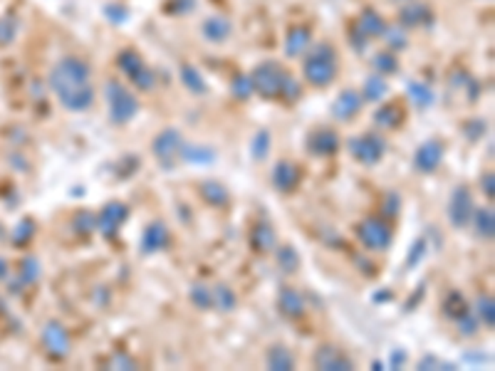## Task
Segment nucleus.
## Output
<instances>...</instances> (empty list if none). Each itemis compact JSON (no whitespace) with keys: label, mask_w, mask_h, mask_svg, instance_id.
Returning <instances> with one entry per match:
<instances>
[{"label":"nucleus","mask_w":495,"mask_h":371,"mask_svg":"<svg viewBox=\"0 0 495 371\" xmlns=\"http://www.w3.org/2000/svg\"><path fill=\"white\" fill-rule=\"evenodd\" d=\"M300 95H302L300 84L295 82V77L288 75V77H285V82H283V89H280V97H283V99H288V102H297V99H300Z\"/></svg>","instance_id":"nucleus-44"},{"label":"nucleus","mask_w":495,"mask_h":371,"mask_svg":"<svg viewBox=\"0 0 495 371\" xmlns=\"http://www.w3.org/2000/svg\"><path fill=\"white\" fill-rule=\"evenodd\" d=\"M275 260H277V267H280L283 272H288V275H292V272L300 270V255H297V250L292 245L277 247Z\"/></svg>","instance_id":"nucleus-30"},{"label":"nucleus","mask_w":495,"mask_h":371,"mask_svg":"<svg viewBox=\"0 0 495 371\" xmlns=\"http://www.w3.org/2000/svg\"><path fill=\"white\" fill-rule=\"evenodd\" d=\"M40 277V263L35 258H25L20 263V283L23 285H35Z\"/></svg>","instance_id":"nucleus-40"},{"label":"nucleus","mask_w":495,"mask_h":371,"mask_svg":"<svg viewBox=\"0 0 495 371\" xmlns=\"http://www.w3.org/2000/svg\"><path fill=\"white\" fill-rule=\"evenodd\" d=\"M357 236L369 250H386L391 245V225L382 218H366L357 228Z\"/></svg>","instance_id":"nucleus-8"},{"label":"nucleus","mask_w":495,"mask_h":371,"mask_svg":"<svg viewBox=\"0 0 495 371\" xmlns=\"http://www.w3.org/2000/svg\"><path fill=\"white\" fill-rule=\"evenodd\" d=\"M42 344H45L48 354L55 356V359H62V356L70 354V334H67V330L59 322L45 324V330H42Z\"/></svg>","instance_id":"nucleus-14"},{"label":"nucleus","mask_w":495,"mask_h":371,"mask_svg":"<svg viewBox=\"0 0 495 371\" xmlns=\"http://www.w3.org/2000/svg\"><path fill=\"white\" fill-rule=\"evenodd\" d=\"M407 95L416 109H429V106L433 104V92H431V87L424 82H409Z\"/></svg>","instance_id":"nucleus-29"},{"label":"nucleus","mask_w":495,"mask_h":371,"mask_svg":"<svg viewBox=\"0 0 495 371\" xmlns=\"http://www.w3.org/2000/svg\"><path fill=\"white\" fill-rule=\"evenodd\" d=\"M466 312H471V305H468V300L463 295H460L458 289H454V292H448L446 300H443V314L451 319H460Z\"/></svg>","instance_id":"nucleus-27"},{"label":"nucleus","mask_w":495,"mask_h":371,"mask_svg":"<svg viewBox=\"0 0 495 371\" xmlns=\"http://www.w3.org/2000/svg\"><path fill=\"white\" fill-rule=\"evenodd\" d=\"M419 369H454V364H443L436 356H424V359L419 361Z\"/></svg>","instance_id":"nucleus-50"},{"label":"nucleus","mask_w":495,"mask_h":371,"mask_svg":"<svg viewBox=\"0 0 495 371\" xmlns=\"http://www.w3.org/2000/svg\"><path fill=\"white\" fill-rule=\"evenodd\" d=\"M473 228H476L478 238L483 240H493L495 236V213L493 208H473Z\"/></svg>","instance_id":"nucleus-22"},{"label":"nucleus","mask_w":495,"mask_h":371,"mask_svg":"<svg viewBox=\"0 0 495 371\" xmlns=\"http://www.w3.org/2000/svg\"><path fill=\"white\" fill-rule=\"evenodd\" d=\"M458 322V330L463 336H473L478 332V317L473 312H466L460 319H456Z\"/></svg>","instance_id":"nucleus-45"},{"label":"nucleus","mask_w":495,"mask_h":371,"mask_svg":"<svg viewBox=\"0 0 495 371\" xmlns=\"http://www.w3.org/2000/svg\"><path fill=\"white\" fill-rule=\"evenodd\" d=\"M473 196L468 191V186H456L451 200H448V220L454 228H466L471 223L473 216Z\"/></svg>","instance_id":"nucleus-9"},{"label":"nucleus","mask_w":495,"mask_h":371,"mask_svg":"<svg viewBox=\"0 0 495 371\" xmlns=\"http://www.w3.org/2000/svg\"><path fill=\"white\" fill-rule=\"evenodd\" d=\"M384 30H386V23H384V18L379 15V12L374 10H364L362 12V18L357 20V25H354V32H352V42L357 50H364L366 42L371 40V37H382Z\"/></svg>","instance_id":"nucleus-11"},{"label":"nucleus","mask_w":495,"mask_h":371,"mask_svg":"<svg viewBox=\"0 0 495 371\" xmlns=\"http://www.w3.org/2000/svg\"><path fill=\"white\" fill-rule=\"evenodd\" d=\"M426 250H429V242H426V238H419V240L411 245V253H409V258H407V267L419 265L421 260L426 258Z\"/></svg>","instance_id":"nucleus-42"},{"label":"nucleus","mask_w":495,"mask_h":371,"mask_svg":"<svg viewBox=\"0 0 495 371\" xmlns=\"http://www.w3.org/2000/svg\"><path fill=\"white\" fill-rule=\"evenodd\" d=\"M389 92V87H386V82H384V77L382 75H371V77H366V82H364V95H362V99H366V102H379L384 95Z\"/></svg>","instance_id":"nucleus-36"},{"label":"nucleus","mask_w":495,"mask_h":371,"mask_svg":"<svg viewBox=\"0 0 495 371\" xmlns=\"http://www.w3.org/2000/svg\"><path fill=\"white\" fill-rule=\"evenodd\" d=\"M374 122H377L379 126H384V129H396V126H401V122H404V112H401V106L396 104V102H391V104L379 106L377 112H374Z\"/></svg>","instance_id":"nucleus-26"},{"label":"nucleus","mask_w":495,"mask_h":371,"mask_svg":"<svg viewBox=\"0 0 495 371\" xmlns=\"http://www.w3.org/2000/svg\"><path fill=\"white\" fill-rule=\"evenodd\" d=\"M250 151H253L255 161H263L270 151V131H258L250 142Z\"/></svg>","instance_id":"nucleus-38"},{"label":"nucleus","mask_w":495,"mask_h":371,"mask_svg":"<svg viewBox=\"0 0 495 371\" xmlns=\"http://www.w3.org/2000/svg\"><path fill=\"white\" fill-rule=\"evenodd\" d=\"M302 75L315 87H327L335 82L337 77V53L332 45L322 42L312 53H307L305 62H302Z\"/></svg>","instance_id":"nucleus-2"},{"label":"nucleus","mask_w":495,"mask_h":371,"mask_svg":"<svg viewBox=\"0 0 495 371\" xmlns=\"http://www.w3.org/2000/svg\"><path fill=\"white\" fill-rule=\"evenodd\" d=\"M89 75H92V67L75 55L62 57L50 72V87L65 109L87 112L89 106L95 104V89L89 82Z\"/></svg>","instance_id":"nucleus-1"},{"label":"nucleus","mask_w":495,"mask_h":371,"mask_svg":"<svg viewBox=\"0 0 495 371\" xmlns=\"http://www.w3.org/2000/svg\"><path fill=\"white\" fill-rule=\"evenodd\" d=\"M236 305H238V297L228 285L221 283L213 287V310H218V312H233Z\"/></svg>","instance_id":"nucleus-28"},{"label":"nucleus","mask_w":495,"mask_h":371,"mask_svg":"<svg viewBox=\"0 0 495 371\" xmlns=\"http://www.w3.org/2000/svg\"><path fill=\"white\" fill-rule=\"evenodd\" d=\"M270 178H272V186H275L280 193H290V191L297 189L302 173H300V169H297V164L283 159V161H277V164L272 166Z\"/></svg>","instance_id":"nucleus-16"},{"label":"nucleus","mask_w":495,"mask_h":371,"mask_svg":"<svg viewBox=\"0 0 495 371\" xmlns=\"http://www.w3.org/2000/svg\"><path fill=\"white\" fill-rule=\"evenodd\" d=\"M443 161V144L438 139L424 142L413 153V169L419 173H433Z\"/></svg>","instance_id":"nucleus-13"},{"label":"nucleus","mask_w":495,"mask_h":371,"mask_svg":"<svg viewBox=\"0 0 495 371\" xmlns=\"http://www.w3.org/2000/svg\"><path fill=\"white\" fill-rule=\"evenodd\" d=\"M203 37L211 42H223L230 37V30H233V25H230V20L221 18V15H213V18L203 20Z\"/></svg>","instance_id":"nucleus-24"},{"label":"nucleus","mask_w":495,"mask_h":371,"mask_svg":"<svg viewBox=\"0 0 495 371\" xmlns=\"http://www.w3.org/2000/svg\"><path fill=\"white\" fill-rule=\"evenodd\" d=\"M265 364H268V369H272V371H290V369H295V356H292V352H290L288 347L275 344V347L268 349Z\"/></svg>","instance_id":"nucleus-23"},{"label":"nucleus","mask_w":495,"mask_h":371,"mask_svg":"<svg viewBox=\"0 0 495 371\" xmlns=\"http://www.w3.org/2000/svg\"><path fill=\"white\" fill-rule=\"evenodd\" d=\"M171 242V236H169V228H166L161 220H153L144 228V236H142V250L147 255L151 253H161L166 245Z\"/></svg>","instance_id":"nucleus-18"},{"label":"nucleus","mask_w":495,"mask_h":371,"mask_svg":"<svg viewBox=\"0 0 495 371\" xmlns=\"http://www.w3.org/2000/svg\"><path fill=\"white\" fill-rule=\"evenodd\" d=\"M32 233H35V223L30 218L20 220V225L15 228V233H12V242H15V245H23V242H28L30 238H32Z\"/></svg>","instance_id":"nucleus-43"},{"label":"nucleus","mask_w":495,"mask_h":371,"mask_svg":"<svg viewBox=\"0 0 495 371\" xmlns=\"http://www.w3.org/2000/svg\"><path fill=\"white\" fill-rule=\"evenodd\" d=\"M404 359H407V356H404V352H394V354H391L389 366H391V369H399V366L404 364Z\"/></svg>","instance_id":"nucleus-53"},{"label":"nucleus","mask_w":495,"mask_h":371,"mask_svg":"<svg viewBox=\"0 0 495 371\" xmlns=\"http://www.w3.org/2000/svg\"><path fill=\"white\" fill-rule=\"evenodd\" d=\"M349 153H352L359 164L374 166L384 159V153H386V142H384L382 134L369 131V134H362L349 142Z\"/></svg>","instance_id":"nucleus-6"},{"label":"nucleus","mask_w":495,"mask_h":371,"mask_svg":"<svg viewBox=\"0 0 495 371\" xmlns=\"http://www.w3.org/2000/svg\"><path fill=\"white\" fill-rule=\"evenodd\" d=\"M117 65L124 75L129 77L131 84L136 89H151L153 87V72L144 65L142 55L136 53V50H122L117 57Z\"/></svg>","instance_id":"nucleus-7"},{"label":"nucleus","mask_w":495,"mask_h":371,"mask_svg":"<svg viewBox=\"0 0 495 371\" xmlns=\"http://www.w3.org/2000/svg\"><path fill=\"white\" fill-rule=\"evenodd\" d=\"M104 97L109 104V119L114 124H129L139 112V99L129 87H124L119 79H109L104 84Z\"/></svg>","instance_id":"nucleus-3"},{"label":"nucleus","mask_w":495,"mask_h":371,"mask_svg":"<svg viewBox=\"0 0 495 371\" xmlns=\"http://www.w3.org/2000/svg\"><path fill=\"white\" fill-rule=\"evenodd\" d=\"M181 159L189 161V164H211L216 159L213 149L208 146H196V144H183Z\"/></svg>","instance_id":"nucleus-33"},{"label":"nucleus","mask_w":495,"mask_h":371,"mask_svg":"<svg viewBox=\"0 0 495 371\" xmlns=\"http://www.w3.org/2000/svg\"><path fill=\"white\" fill-rule=\"evenodd\" d=\"M196 8V0H169L166 3V12H171V15H183V12H189Z\"/></svg>","instance_id":"nucleus-46"},{"label":"nucleus","mask_w":495,"mask_h":371,"mask_svg":"<svg viewBox=\"0 0 495 371\" xmlns=\"http://www.w3.org/2000/svg\"><path fill=\"white\" fill-rule=\"evenodd\" d=\"M362 95L354 92V89H344L342 95L337 97L335 104H332V117L339 119V122H352L362 109Z\"/></svg>","instance_id":"nucleus-17"},{"label":"nucleus","mask_w":495,"mask_h":371,"mask_svg":"<svg viewBox=\"0 0 495 371\" xmlns=\"http://www.w3.org/2000/svg\"><path fill=\"white\" fill-rule=\"evenodd\" d=\"M183 136L178 129H164L151 144V153L153 159L159 161L161 169L166 171H174L176 164L181 161V151H183Z\"/></svg>","instance_id":"nucleus-4"},{"label":"nucleus","mask_w":495,"mask_h":371,"mask_svg":"<svg viewBox=\"0 0 495 371\" xmlns=\"http://www.w3.org/2000/svg\"><path fill=\"white\" fill-rule=\"evenodd\" d=\"M250 245H253L255 253H268L275 247V230H272L270 223H255L253 230H250Z\"/></svg>","instance_id":"nucleus-21"},{"label":"nucleus","mask_w":495,"mask_h":371,"mask_svg":"<svg viewBox=\"0 0 495 371\" xmlns=\"http://www.w3.org/2000/svg\"><path fill=\"white\" fill-rule=\"evenodd\" d=\"M104 12H106V18H112L114 23H124V20L129 18V12L124 10L122 6H106Z\"/></svg>","instance_id":"nucleus-48"},{"label":"nucleus","mask_w":495,"mask_h":371,"mask_svg":"<svg viewBox=\"0 0 495 371\" xmlns=\"http://www.w3.org/2000/svg\"><path fill=\"white\" fill-rule=\"evenodd\" d=\"M431 23V10L426 6H411L401 10V25L407 28H416V25Z\"/></svg>","instance_id":"nucleus-34"},{"label":"nucleus","mask_w":495,"mask_h":371,"mask_svg":"<svg viewBox=\"0 0 495 371\" xmlns=\"http://www.w3.org/2000/svg\"><path fill=\"white\" fill-rule=\"evenodd\" d=\"M109 366H112V369H136V361L129 359L127 354H117V356L109 361Z\"/></svg>","instance_id":"nucleus-49"},{"label":"nucleus","mask_w":495,"mask_h":371,"mask_svg":"<svg viewBox=\"0 0 495 371\" xmlns=\"http://www.w3.org/2000/svg\"><path fill=\"white\" fill-rule=\"evenodd\" d=\"M72 228L80 236H89L97 230V216L92 211H77L75 218H72Z\"/></svg>","instance_id":"nucleus-37"},{"label":"nucleus","mask_w":495,"mask_h":371,"mask_svg":"<svg viewBox=\"0 0 495 371\" xmlns=\"http://www.w3.org/2000/svg\"><path fill=\"white\" fill-rule=\"evenodd\" d=\"M480 186H483V193L488 196V198H493L495 196V176L493 171H485L483 178H480Z\"/></svg>","instance_id":"nucleus-51"},{"label":"nucleus","mask_w":495,"mask_h":371,"mask_svg":"<svg viewBox=\"0 0 495 371\" xmlns=\"http://www.w3.org/2000/svg\"><path fill=\"white\" fill-rule=\"evenodd\" d=\"M277 310L288 319H300L305 314V297L295 287H283L277 297Z\"/></svg>","instance_id":"nucleus-19"},{"label":"nucleus","mask_w":495,"mask_h":371,"mask_svg":"<svg viewBox=\"0 0 495 371\" xmlns=\"http://www.w3.org/2000/svg\"><path fill=\"white\" fill-rule=\"evenodd\" d=\"M12 40V25L8 23V20H3L0 23V45H6V42Z\"/></svg>","instance_id":"nucleus-52"},{"label":"nucleus","mask_w":495,"mask_h":371,"mask_svg":"<svg viewBox=\"0 0 495 371\" xmlns=\"http://www.w3.org/2000/svg\"><path fill=\"white\" fill-rule=\"evenodd\" d=\"M6 270H8V267H6V263H3V260H0V277H6Z\"/></svg>","instance_id":"nucleus-54"},{"label":"nucleus","mask_w":495,"mask_h":371,"mask_svg":"<svg viewBox=\"0 0 495 371\" xmlns=\"http://www.w3.org/2000/svg\"><path fill=\"white\" fill-rule=\"evenodd\" d=\"M307 48H310V30L307 28L290 30L288 37H285V53L290 57H300L302 53H307Z\"/></svg>","instance_id":"nucleus-25"},{"label":"nucleus","mask_w":495,"mask_h":371,"mask_svg":"<svg viewBox=\"0 0 495 371\" xmlns=\"http://www.w3.org/2000/svg\"><path fill=\"white\" fill-rule=\"evenodd\" d=\"M288 75L290 72H285L277 62H263L253 70L250 79H253V89L258 95L275 99V97H280V89H283V82Z\"/></svg>","instance_id":"nucleus-5"},{"label":"nucleus","mask_w":495,"mask_h":371,"mask_svg":"<svg viewBox=\"0 0 495 371\" xmlns=\"http://www.w3.org/2000/svg\"><path fill=\"white\" fill-rule=\"evenodd\" d=\"M476 317L478 322H483L488 330L495 327V302L493 295H478L476 300Z\"/></svg>","instance_id":"nucleus-32"},{"label":"nucleus","mask_w":495,"mask_h":371,"mask_svg":"<svg viewBox=\"0 0 495 371\" xmlns=\"http://www.w3.org/2000/svg\"><path fill=\"white\" fill-rule=\"evenodd\" d=\"M200 191V198L206 200L208 206H216V208H223L230 203V193L221 181H203L198 186Z\"/></svg>","instance_id":"nucleus-20"},{"label":"nucleus","mask_w":495,"mask_h":371,"mask_svg":"<svg viewBox=\"0 0 495 371\" xmlns=\"http://www.w3.org/2000/svg\"><path fill=\"white\" fill-rule=\"evenodd\" d=\"M253 79L248 75H238L236 79H233V97L236 99H248V97L253 95Z\"/></svg>","instance_id":"nucleus-41"},{"label":"nucleus","mask_w":495,"mask_h":371,"mask_svg":"<svg viewBox=\"0 0 495 371\" xmlns=\"http://www.w3.org/2000/svg\"><path fill=\"white\" fill-rule=\"evenodd\" d=\"M315 366L322 371H352L354 361L337 347L324 344V347H319L317 352H315Z\"/></svg>","instance_id":"nucleus-15"},{"label":"nucleus","mask_w":495,"mask_h":371,"mask_svg":"<svg viewBox=\"0 0 495 371\" xmlns=\"http://www.w3.org/2000/svg\"><path fill=\"white\" fill-rule=\"evenodd\" d=\"M191 305L198 310H213V287H208L206 283H194L191 285Z\"/></svg>","instance_id":"nucleus-35"},{"label":"nucleus","mask_w":495,"mask_h":371,"mask_svg":"<svg viewBox=\"0 0 495 371\" xmlns=\"http://www.w3.org/2000/svg\"><path fill=\"white\" fill-rule=\"evenodd\" d=\"M181 82L183 87L189 89L191 95H206V79H203V75H200L196 67L191 65H183L181 67Z\"/></svg>","instance_id":"nucleus-31"},{"label":"nucleus","mask_w":495,"mask_h":371,"mask_svg":"<svg viewBox=\"0 0 495 371\" xmlns=\"http://www.w3.org/2000/svg\"><path fill=\"white\" fill-rule=\"evenodd\" d=\"M374 70H377V75H391V72L399 70V59L391 50L389 53H379L374 57Z\"/></svg>","instance_id":"nucleus-39"},{"label":"nucleus","mask_w":495,"mask_h":371,"mask_svg":"<svg viewBox=\"0 0 495 371\" xmlns=\"http://www.w3.org/2000/svg\"><path fill=\"white\" fill-rule=\"evenodd\" d=\"M305 146L312 156H335L339 151V134L330 126H319L307 134Z\"/></svg>","instance_id":"nucleus-12"},{"label":"nucleus","mask_w":495,"mask_h":371,"mask_svg":"<svg viewBox=\"0 0 495 371\" xmlns=\"http://www.w3.org/2000/svg\"><path fill=\"white\" fill-rule=\"evenodd\" d=\"M127 218H129V206L122 203V200H112L97 216V230L104 238H114L119 233V228L127 223Z\"/></svg>","instance_id":"nucleus-10"},{"label":"nucleus","mask_w":495,"mask_h":371,"mask_svg":"<svg viewBox=\"0 0 495 371\" xmlns=\"http://www.w3.org/2000/svg\"><path fill=\"white\" fill-rule=\"evenodd\" d=\"M384 37L391 42V50H399V48H407V32H401V30H384Z\"/></svg>","instance_id":"nucleus-47"}]
</instances>
